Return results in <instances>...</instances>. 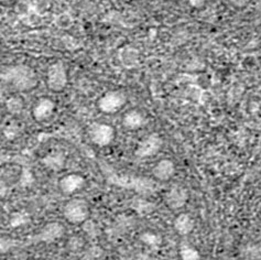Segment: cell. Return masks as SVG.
Masks as SVG:
<instances>
[{
	"mask_svg": "<svg viewBox=\"0 0 261 260\" xmlns=\"http://www.w3.org/2000/svg\"><path fill=\"white\" fill-rule=\"evenodd\" d=\"M228 2L231 5L232 8L242 10L247 8V7L251 4L252 0H228Z\"/></svg>",
	"mask_w": 261,
	"mask_h": 260,
	"instance_id": "obj_22",
	"label": "cell"
},
{
	"mask_svg": "<svg viewBox=\"0 0 261 260\" xmlns=\"http://www.w3.org/2000/svg\"><path fill=\"white\" fill-rule=\"evenodd\" d=\"M8 193V184L3 179H0V197H4Z\"/></svg>",
	"mask_w": 261,
	"mask_h": 260,
	"instance_id": "obj_24",
	"label": "cell"
},
{
	"mask_svg": "<svg viewBox=\"0 0 261 260\" xmlns=\"http://www.w3.org/2000/svg\"><path fill=\"white\" fill-rule=\"evenodd\" d=\"M65 232H66V229L62 223L49 222L45 225H43V227L39 230L34 239H36V242L38 243L52 244L54 242L59 241V239L63 238Z\"/></svg>",
	"mask_w": 261,
	"mask_h": 260,
	"instance_id": "obj_9",
	"label": "cell"
},
{
	"mask_svg": "<svg viewBox=\"0 0 261 260\" xmlns=\"http://www.w3.org/2000/svg\"><path fill=\"white\" fill-rule=\"evenodd\" d=\"M25 107V102L23 98L19 95H12V96L8 97L5 101V109L6 112L12 115V116H20Z\"/></svg>",
	"mask_w": 261,
	"mask_h": 260,
	"instance_id": "obj_15",
	"label": "cell"
},
{
	"mask_svg": "<svg viewBox=\"0 0 261 260\" xmlns=\"http://www.w3.org/2000/svg\"><path fill=\"white\" fill-rule=\"evenodd\" d=\"M195 220L188 212L178 213L173 221V228L180 236H188L195 228Z\"/></svg>",
	"mask_w": 261,
	"mask_h": 260,
	"instance_id": "obj_13",
	"label": "cell"
},
{
	"mask_svg": "<svg viewBox=\"0 0 261 260\" xmlns=\"http://www.w3.org/2000/svg\"><path fill=\"white\" fill-rule=\"evenodd\" d=\"M178 255L182 260H201V252L193 245L182 243L178 249Z\"/></svg>",
	"mask_w": 261,
	"mask_h": 260,
	"instance_id": "obj_17",
	"label": "cell"
},
{
	"mask_svg": "<svg viewBox=\"0 0 261 260\" xmlns=\"http://www.w3.org/2000/svg\"><path fill=\"white\" fill-rule=\"evenodd\" d=\"M128 97L120 90H111L101 94L96 101V107L101 114L114 115L119 113L127 105Z\"/></svg>",
	"mask_w": 261,
	"mask_h": 260,
	"instance_id": "obj_4",
	"label": "cell"
},
{
	"mask_svg": "<svg viewBox=\"0 0 261 260\" xmlns=\"http://www.w3.org/2000/svg\"><path fill=\"white\" fill-rule=\"evenodd\" d=\"M190 194L188 189L183 186H173L171 187L167 193L164 194V202L167 206L172 211H178L183 209L188 204Z\"/></svg>",
	"mask_w": 261,
	"mask_h": 260,
	"instance_id": "obj_8",
	"label": "cell"
},
{
	"mask_svg": "<svg viewBox=\"0 0 261 260\" xmlns=\"http://www.w3.org/2000/svg\"><path fill=\"white\" fill-rule=\"evenodd\" d=\"M86 186V179L81 173H68L59 180V189L65 195H73L80 192Z\"/></svg>",
	"mask_w": 261,
	"mask_h": 260,
	"instance_id": "obj_10",
	"label": "cell"
},
{
	"mask_svg": "<svg viewBox=\"0 0 261 260\" xmlns=\"http://www.w3.org/2000/svg\"><path fill=\"white\" fill-rule=\"evenodd\" d=\"M259 212H260V216H261V203H260V207H259Z\"/></svg>",
	"mask_w": 261,
	"mask_h": 260,
	"instance_id": "obj_26",
	"label": "cell"
},
{
	"mask_svg": "<svg viewBox=\"0 0 261 260\" xmlns=\"http://www.w3.org/2000/svg\"><path fill=\"white\" fill-rule=\"evenodd\" d=\"M189 7L194 10H202L205 8L207 0H187Z\"/></svg>",
	"mask_w": 261,
	"mask_h": 260,
	"instance_id": "obj_23",
	"label": "cell"
},
{
	"mask_svg": "<svg viewBox=\"0 0 261 260\" xmlns=\"http://www.w3.org/2000/svg\"><path fill=\"white\" fill-rule=\"evenodd\" d=\"M66 250L70 254H80L85 249L86 239L83 235L74 234L66 239Z\"/></svg>",
	"mask_w": 261,
	"mask_h": 260,
	"instance_id": "obj_16",
	"label": "cell"
},
{
	"mask_svg": "<svg viewBox=\"0 0 261 260\" xmlns=\"http://www.w3.org/2000/svg\"><path fill=\"white\" fill-rule=\"evenodd\" d=\"M0 81L18 92H30L39 85V76L36 70L27 64L0 68Z\"/></svg>",
	"mask_w": 261,
	"mask_h": 260,
	"instance_id": "obj_1",
	"label": "cell"
},
{
	"mask_svg": "<svg viewBox=\"0 0 261 260\" xmlns=\"http://www.w3.org/2000/svg\"><path fill=\"white\" fill-rule=\"evenodd\" d=\"M56 24L60 29H68V27L72 24V18L67 13H61L56 18Z\"/></svg>",
	"mask_w": 261,
	"mask_h": 260,
	"instance_id": "obj_21",
	"label": "cell"
},
{
	"mask_svg": "<svg viewBox=\"0 0 261 260\" xmlns=\"http://www.w3.org/2000/svg\"><path fill=\"white\" fill-rule=\"evenodd\" d=\"M117 136L116 128L107 122H93L88 128L89 140L94 146L106 148L115 141Z\"/></svg>",
	"mask_w": 261,
	"mask_h": 260,
	"instance_id": "obj_5",
	"label": "cell"
},
{
	"mask_svg": "<svg viewBox=\"0 0 261 260\" xmlns=\"http://www.w3.org/2000/svg\"><path fill=\"white\" fill-rule=\"evenodd\" d=\"M141 241L143 244L148 245L151 248H158L162 243V238L158 232L148 230L141 234Z\"/></svg>",
	"mask_w": 261,
	"mask_h": 260,
	"instance_id": "obj_18",
	"label": "cell"
},
{
	"mask_svg": "<svg viewBox=\"0 0 261 260\" xmlns=\"http://www.w3.org/2000/svg\"><path fill=\"white\" fill-rule=\"evenodd\" d=\"M3 116H4L3 109H2V107H0V122H2V120H3Z\"/></svg>",
	"mask_w": 261,
	"mask_h": 260,
	"instance_id": "obj_25",
	"label": "cell"
},
{
	"mask_svg": "<svg viewBox=\"0 0 261 260\" xmlns=\"http://www.w3.org/2000/svg\"><path fill=\"white\" fill-rule=\"evenodd\" d=\"M163 143V138L159 134L151 133L138 142L135 149V155L139 159L152 158L161 151Z\"/></svg>",
	"mask_w": 261,
	"mask_h": 260,
	"instance_id": "obj_6",
	"label": "cell"
},
{
	"mask_svg": "<svg viewBox=\"0 0 261 260\" xmlns=\"http://www.w3.org/2000/svg\"><path fill=\"white\" fill-rule=\"evenodd\" d=\"M57 111V102L50 97H41L31 108L32 118L38 122L50 120Z\"/></svg>",
	"mask_w": 261,
	"mask_h": 260,
	"instance_id": "obj_7",
	"label": "cell"
},
{
	"mask_svg": "<svg viewBox=\"0 0 261 260\" xmlns=\"http://www.w3.org/2000/svg\"><path fill=\"white\" fill-rule=\"evenodd\" d=\"M147 122L146 115L140 109L133 108L129 109L125 114H123L121 118V125L126 130L129 132H136V130H140L145 127Z\"/></svg>",
	"mask_w": 261,
	"mask_h": 260,
	"instance_id": "obj_12",
	"label": "cell"
},
{
	"mask_svg": "<svg viewBox=\"0 0 261 260\" xmlns=\"http://www.w3.org/2000/svg\"><path fill=\"white\" fill-rule=\"evenodd\" d=\"M0 212H2V211H0Z\"/></svg>",
	"mask_w": 261,
	"mask_h": 260,
	"instance_id": "obj_27",
	"label": "cell"
},
{
	"mask_svg": "<svg viewBox=\"0 0 261 260\" xmlns=\"http://www.w3.org/2000/svg\"><path fill=\"white\" fill-rule=\"evenodd\" d=\"M20 133H21V129H20V126L15 121H11L9 124H7L3 130V134L7 140L17 139L20 136Z\"/></svg>",
	"mask_w": 261,
	"mask_h": 260,
	"instance_id": "obj_20",
	"label": "cell"
},
{
	"mask_svg": "<svg viewBox=\"0 0 261 260\" xmlns=\"http://www.w3.org/2000/svg\"><path fill=\"white\" fill-rule=\"evenodd\" d=\"M46 87L53 93H62L68 85V71L63 61H54L46 68Z\"/></svg>",
	"mask_w": 261,
	"mask_h": 260,
	"instance_id": "obj_2",
	"label": "cell"
},
{
	"mask_svg": "<svg viewBox=\"0 0 261 260\" xmlns=\"http://www.w3.org/2000/svg\"><path fill=\"white\" fill-rule=\"evenodd\" d=\"M63 216L70 224H85L91 217V205L84 198H72L63 206Z\"/></svg>",
	"mask_w": 261,
	"mask_h": 260,
	"instance_id": "obj_3",
	"label": "cell"
},
{
	"mask_svg": "<svg viewBox=\"0 0 261 260\" xmlns=\"http://www.w3.org/2000/svg\"><path fill=\"white\" fill-rule=\"evenodd\" d=\"M29 220H30L29 214L24 211H20V212H16V213H13L11 215L9 224L12 228H17V227L23 226L24 224L29 222Z\"/></svg>",
	"mask_w": 261,
	"mask_h": 260,
	"instance_id": "obj_19",
	"label": "cell"
},
{
	"mask_svg": "<svg viewBox=\"0 0 261 260\" xmlns=\"http://www.w3.org/2000/svg\"><path fill=\"white\" fill-rule=\"evenodd\" d=\"M41 163L47 170L53 171V172H60L66 164V154L61 150L51 151L41 159Z\"/></svg>",
	"mask_w": 261,
	"mask_h": 260,
	"instance_id": "obj_14",
	"label": "cell"
},
{
	"mask_svg": "<svg viewBox=\"0 0 261 260\" xmlns=\"http://www.w3.org/2000/svg\"><path fill=\"white\" fill-rule=\"evenodd\" d=\"M153 179L159 182H169L176 174V164L170 158H163L154 163L151 169Z\"/></svg>",
	"mask_w": 261,
	"mask_h": 260,
	"instance_id": "obj_11",
	"label": "cell"
}]
</instances>
